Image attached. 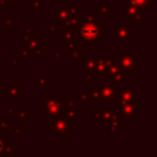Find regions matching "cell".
<instances>
[{"label":"cell","instance_id":"cell-1","mask_svg":"<svg viewBox=\"0 0 157 157\" xmlns=\"http://www.w3.org/2000/svg\"><path fill=\"white\" fill-rule=\"evenodd\" d=\"M80 28V27H78ZM102 25H97L92 22H86L82 25L80 31H78V39H82L84 43H93L99 38V36L102 35L103 31Z\"/></svg>","mask_w":157,"mask_h":157},{"label":"cell","instance_id":"cell-2","mask_svg":"<svg viewBox=\"0 0 157 157\" xmlns=\"http://www.w3.org/2000/svg\"><path fill=\"white\" fill-rule=\"evenodd\" d=\"M45 103V116H52V117H65L63 116V105H61V100L58 99H45L44 101Z\"/></svg>","mask_w":157,"mask_h":157},{"label":"cell","instance_id":"cell-3","mask_svg":"<svg viewBox=\"0 0 157 157\" xmlns=\"http://www.w3.org/2000/svg\"><path fill=\"white\" fill-rule=\"evenodd\" d=\"M136 58L137 56L133 55V56H126V55H118L117 57V63H120L122 69L124 70L127 73H130L132 72L133 69L137 68V65H136Z\"/></svg>","mask_w":157,"mask_h":157},{"label":"cell","instance_id":"cell-4","mask_svg":"<svg viewBox=\"0 0 157 157\" xmlns=\"http://www.w3.org/2000/svg\"><path fill=\"white\" fill-rule=\"evenodd\" d=\"M68 128H69V122L65 117H57L54 124V130L59 133L60 137H68Z\"/></svg>","mask_w":157,"mask_h":157},{"label":"cell","instance_id":"cell-5","mask_svg":"<svg viewBox=\"0 0 157 157\" xmlns=\"http://www.w3.org/2000/svg\"><path fill=\"white\" fill-rule=\"evenodd\" d=\"M121 115L124 117H137V108L135 103L130 102H120Z\"/></svg>","mask_w":157,"mask_h":157},{"label":"cell","instance_id":"cell-6","mask_svg":"<svg viewBox=\"0 0 157 157\" xmlns=\"http://www.w3.org/2000/svg\"><path fill=\"white\" fill-rule=\"evenodd\" d=\"M124 14L128 17L129 21L132 20H139V24H141V9H139L138 7H135V6H130L127 5L124 7Z\"/></svg>","mask_w":157,"mask_h":157},{"label":"cell","instance_id":"cell-7","mask_svg":"<svg viewBox=\"0 0 157 157\" xmlns=\"http://www.w3.org/2000/svg\"><path fill=\"white\" fill-rule=\"evenodd\" d=\"M113 39H121L124 41V43H127L129 39H132V31L128 30L125 26L118 27L113 31Z\"/></svg>","mask_w":157,"mask_h":157},{"label":"cell","instance_id":"cell-8","mask_svg":"<svg viewBox=\"0 0 157 157\" xmlns=\"http://www.w3.org/2000/svg\"><path fill=\"white\" fill-rule=\"evenodd\" d=\"M26 40V48L28 51H30V53H33L37 48H39V36H27Z\"/></svg>","mask_w":157,"mask_h":157},{"label":"cell","instance_id":"cell-9","mask_svg":"<svg viewBox=\"0 0 157 157\" xmlns=\"http://www.w3.org/2000/svg\"><path fill=\"white\" fill-rule=\"evenodd\" d=\"M21 96V86L18 84H12L9 90H6L7 98H20Z\"/></svg>","mask_w":157,"mask_h":157},{"label":"cell","instance_id":"cell-10","mask_svg":"<svg viewBox=\"0 0 157 157\" xmlns=\"http://www.w3.org/2000/svg\"><path fill=\"white\" fill-rule=\"evenodd\" d=\"M110 122H111V124H110L109 131H110V132H114L116 129L123 126L122 115H121V114H120V115H116V114H114V115L112 116L111 120H110Z\"/></svg>","mask_w":157,"mask_h":157},{"label":"cell","instance_id":"cell-11","mask_svg":"<svg viewBox=\"0 0 157 157\" xmlns=\"http://www.w3.org/2000/svg\"><path fill=\"white\" fill-rule=\"evenodd\" d=\"M68 15H69V13H68V10L66 9V8H63V7H60V9L57 10L56 13H55V17H56V20L59 21V23H60L61 25H63L66 23Z\"/></svg>","mask_w":157,"mask_h":157},{"label":"cell","instance_id":"cell-12","mask_svg":"<svg viewBox=\"0 0 157 157\" xmlns=\"http://www.w3.org/2000/svg\"><path fill=\"white\" fill-rule=\"evenodd\" d=\"M78 109H72V108H67L65 109V118L69 123H72L74 121V118L78 116Z\"/></svg>","mask_w":157,"mask_h":157},{"label":"cell","instance_id":"cell-13","mask_svg":"<svg viewBox=\"0 0 157 157\" xmlns=\"http://www.w3.org/2000/svg\"><path fill=\"white\" fill-rule=\"evenodd\" d=\"M151 3H152L151 0H128V5L138 7L141 10H143L144 8H146L148 5H151Z\"/></svg>","mask_w":157,"mask_h":157},{"label":"cell","instance_id":"cell-14","mask_svg":"<svg viewBox=\"0 0 157 157\" xmlns=\"http://www.w3.org/2000/svg\"><path fill=\"white\" fill-rule=\"evenodd\" d=\"M96 70L98 73H105L108 71V67L105 65V61L103 60V57L99 56V60H96Z\"/></svg>","mask_w":157,"mask_h":157},{"label":"cell","instance_id":"cell-15","mask_svg":"<svg viewBox=\"0 0 157 157\" xmlns=\"http://www.w3.org/2000/svg\"><path fill=\"white\" fill-rule=\"evenodd\" d=\"M70 57L72 58H83V50H80L78 45L74 44L71 48H70Z\"/></svg>","mask_w":157,"mask_h":157},{"label":"cell","instance_id":"cell-16","mask_svg":"<svg viewBox=\"0 0 157 157\" xmlns=\"http://www.w3.org/2000/svg\"><path fill=\"white\" fill-rule=\"evenodd\" d=\"M85 68L86 69H88V71H90V74L93 73H96L97 70H96V60H94L93 59V56L90 57V60H86V63H85Z\"/></svg>","mask_w":157,"mask_h":157},{"label":"cell","instance_id":"cell-17","mask_svg":"<svg viewBox=\"0 0 157 157\" xmlns=\"http://www.w3.org/2000/svg\"><path fill=\"white\" fill-rule=\"evenodd\" d=\"M100 115H101V118H102V121H105V122H110V120L112 118V116L114 115L113 110H112V109H107L105 111H103L102 114H100Z\"/></svg>","mask_w":157,"mask_h":157},{"label":"cell","instance_id":"cell-18","mask_svg":"<svg viewBox=\"0 0 157 157\" xmlns=\"http://www.w3.org/2000/svg\"><path fill=\"white\" fill-rule=\"evenodd\" d=\"M14 128H11V126H10L8 123H6V121L1 120V122H0V131H3V132H9V131H13Z\"/></svg>","mask_w":157,"mask_h":157},{"label":"cell","instance_id":"cell-19","mask_svg":"<svg viewBox=\"0 0 157 157\" xmlns=\"http://www.w3.org/2000/svg\"><path fill=\"white\" fill-rule=\"evenodd\" d=\"M44 5V1L43 0H33V1H30V9L33 10H37L39 9L40 7H42V6Z\"/></svg>","mask_w":157,"mask_h":157},{"label":"cell","instance_id":"cell-20","mask_svg":"<svg viewBox=\"0 0 157 157\" xmlns=\"http://www.w3.org/2000/svg\"><path fill=\"white\" fill-rule=\"evenodd\" d=\"M98 21V15H95L94 12L93 11H90L88 15L86 16V22H92V23H95Z\"/></svg>","mask_w":157,"mask_h":157},{"label":"cell","instance_id":"cell-21","mask_svg":"<svg viewBox=\"0 0 157 157\" xmlns=\"http://www.w3.org/2000/svg\"><path fill=\"white\" fill-rule=\"evenodd\" d=\"M40 78H36V83L39 84L40 87H41V88H43L44 85H45V84L48 83V81H46V78H44L43 74H41V75H40Z\"/></svg>","mask_w":157,"mask_h":157},{"label":"cell","instance_id":"cell-22","mask_svg":"<svg viewBox=\"0 0 157 157\" xmlns=\"http://www.w3.org/2000/svg\"><path fill=\"white\" fill-rule=\"evenodd\" d=\"M94 113H95L94 122L95 123H101V122H102L101 115H100V114H98V109H94Z\"/></svg>","mask_w":157,"mask_h":157},{"label":"cell","instance_id":"cell-23","mask_svg":"<svg viewBox=\"0 0 157 157\" xmlns=\"http://www.w3.org/2000/svg\"><path fill=\"white\" fill-rule=\"evenodd\" d=\"M90 95L88 94H81L80 95V102L81 103H85L87 102L88 100H90Z\"/></svg>","mask_w":157,"mask_h":157},{"label":"cell","instance_id":"cell-24","mask_svg":"<svg viewBox=\"0 0 157 157\" xmlns=\"http://www.w3.org/2000/svg\"><path fill=\"white\" fill-rule=\"evenodd\" d=\"M74 45V43L71 41V39H65V48H71Z\"/></svg>","mask_w":157,"mask_h":157},{"label":"cell","instance_id":"cell-25","mask_svg":"<svg viewBox=\"0 0 157 157\" xmlns=\"http://www.w3.org/2000/svg\"><path fill=\"white\" fill-rule=\"evenodd\" d=\"M6 18H7V20H6V28L10 29V26H11V25H13L14 22L12 20H10V16L9 15L6 16Z\"/></svg>","mask_w":157,"mask_h":157},{"label":"cell","instance_id":"cell-26","mask_svg":"<svg viewBox=\"0 0 157 157\" xmlns=\"http://www.w3.org/2000/svg\"><path fill=\"white\" fill-rule=\"evenodd\" d=\"M33 31H35V26H33V25H30V26H26V33H27V36L33 35Z\"/></svg>","mask_w":157,"mask_h":157},{"label":"cell","instance_id":"cell-27","mask_svg":"<svg viewBox=\"0 0 157 157\" xmlns=\"http://www.w3.org/2000/svg\"><path fill=\"white\" fill-rule=\"evenodd\" d=\"M68 13L70 14V15H75L76 14V10H78V8L76 7H72V6H70L69 8H68Z\"/></svg>","mask_w":157,"mask_h":157},{"label":"cell","instance_id":"cell-28","mask_svg":"<svg viewBox=\"0 0 157 157\" xmlns=\"http://www.w3.org/2000/svg\"><path fill=\"white\" fill-rule=\"evenodd\" d=\"M33 54H35V57H36V58L39 59V58H40V56H41V55H42V53H43V51L40 50L39 48H37L35 51H33Z\"/></svg>","mask_w":157,"mask_h":157},{"label":"cell","instance_id":"cell-29","mask_svg":"<svg viewBox=\"0 0 157 157\" xmlns=\"http://www.w3.org/2000/svg\"><path fill=\"white\" fill-rule=\"evenodd\" d=\"M5 146H6L5 140L0 138V155H2L3 152H5Z\"/></svg>","mask_w":157,"mask_h":157},{"label":"cell","instance_id":"cell-30","mask_svg":"<svg viewBox=\"0 0 157 157\" xmlns=\"http://www.w3.org/2000/svg\"><path fill=\"white\" fill-rule=\"evenodd\" d=\"M99 10H100V13L102 14V15L108 14V7L107 6H101V7H99Z\"/></svg>","mask_w":157,"mask_h":157},{"label":"cell","instance_id":"cell-31","mask_svg":"<svg viewBox=\"0 0 157 157\" xmlns=\"http://www.w3.org/2000/svg\"><path fill=\"white\" fill-rule=\"evenodd\" d=\"M63 39H71L72 40V38H73V33H72V31L68 30V31H66V35L63 36Z\"/></svg>","mask_w":157,"mask_h":157},{"label":"cell","instance_id":"cell-32","mask_svg":"<svg viewBox=\"0 0 157 157\" xmlns=\"http://www.w3.org/2000/svg\"><path fill=\"white\" fill-rule=\"evenodd\" d=\"M29 55H30V51H28L26 48V50L22 52V55H21V57H22V58H27V57H29Z\"/></svg>","mask_w":157,"mask_h":157},{"label":"cell","instance_id":"cell-33","mask_svg":"<svg viewBox=\"0 0 157 157\" xmlns=\"http://www.w3.org/2000/svg\"><path fill=\"white\" fill-rule=\"evenodd\" d=\"M84 78H85V80H84V83H93V78H92V75L87 76L85 74V75H84Z\"/></svg>","mask_w":157,"mask_h":157},{"label":"cell","instance_id":"cell-34","mask_svg":"<svg viewBox=\"0 0 157 157\" xmlns=\"http://www.w3.org/2000/svg\"><path fill=\"white\" fill-rule=\"evenodd\" d=\"M113 101V97H105L103 98V102L105 103H111Z\"/></svg>","mask_w":157,"mask_h":157},{"label":"cell","instance_id":"cell-35","mask_svg":"<svg viewBox=\"0 0 157 157\" xmlns=\"http://www.w3.org/2000/svg\"><path fill=\"white\" fill-rule=\"evenodd\" d=\"M57 29H59V26H57V25H55V26H51L50 35H53V33H55V30H57Z\"/></svg>","mask_w":157,"mask_h":157},{"label":"cell","instance_id":"cell-36","mask_svg":"<svg viewBox=\"0 0 157 157\" xmlns=\"http://www.w3.org/2000/svg\"><path fill=\"white\" fill-rule=\"evenodd\" d=\"M17 59H13V60H12V63H10V67L12 68V69H14V68H15V66L17 65Z\"/></svg>","mask_w":157,"mask_h":157},{"label":"cell","instance_id":"cell-37","mask_svg":"<svg viewBox=\"0 0 157 157\" xmlns=\"http://www.w3.org/2000/svg\"><path fill=\"white\" fill-rule=\"evenodd\" d=\"M112 2H113L114 5H117V3H118V0H112Z\"/></svg>","mask_w":157,"mask_h":157},{"label":"cell","instance_id":"cell-38","mask_svg":"<svg viewBox=\"0 0 157 157\" xmlns=\"http://www.w3.org/2000/svg\"><path fill=\"white\" fill-rule=\"evenodd\" d=\"M8 112H11V113H13V109H8Z\"/></svg>","mask_w":157,"mask_h":157},{"label":"cell","instance_id":"cell-39","mask_svg":"<svg viewBox=\"0 0 157 157\" xmlns=\"http://www.w3.org/2000/svg\"><path fill=\"white\" fill-rule=\"evenodd\" d=\"M63 1H65V2H68V1H70V0H63Z\"/></svg>","mask_w":157,"mask_h":157},{"label":"cell","instance_id":"cell-40","mask_svg":"<svg viewBox=\"0 0 157 157\" xmlns=\"http://www.w3.org/2000/svg\"><path fill=\"white\" fill-rule=\"evenodd\" d=\"M11 1H13V2H14V1H16V0H11Z\"/></svg>","mask_w":157,"mask_h":157}]
</instances>
